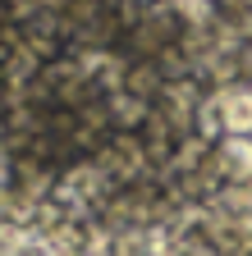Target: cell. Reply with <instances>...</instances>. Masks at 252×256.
Returning a JSON list of instances; mask_svg holds the SVG:
<instances>
[{
    "mask_svg": "<svg viewBox=\"0 0 252 256\" xmlns=\"http://www.w3.org/2000/svg\"><path fill=\"white\" fill-rule=\"evenodd\" d=\"M211 114H215V128L225 138H247L252 133V92L243 87H225L211 96Z\"/></svg>",
    "mask_w": 252,
    "mask_h": 256,
    "instance_id": "obj_1",
    "label": "cell"
}]
</instances>
